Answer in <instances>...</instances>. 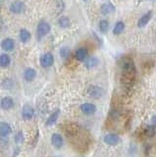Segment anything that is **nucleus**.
Here are the masks:
<instances>
[{
  "label": "nucleus",
  "mask_w": 156,
  "mask_h": 157,
  "mask_svg": "<svg viewBox=\"0 0 156 157\" xmlns=\"http://www.w3.org/2000/svg\"><path fill=\"white\" fill-rule=\"evenodd\" d=\"M121 83L126 87H131L136 78V68L134 60L131 57L121 59Z\"/></svg>",
  "instance_id": "1"
},
{
  "label": "nucleus",
  "mask_w": 156,
  "mask_h": 157,
  "mask_svg": "<svg viewBox=\"0 0 156 157\" xmlns=\"http://www.w3.org/2000/svg\"><path fill=\"white\" fill-rule=\"evenodd\" d=\"M50 31H51V27L47 22H45V21L40 22V24L37 25V28H36V37H37V39L43 38L50 33Z\"/></svg>",
  "instance_id": "2"
},
{
  "label": "nucleus",
  "mask_w": 156,
  "mask_h": 157,
  "mask_svg": "<svg viewBox=\"0 0 156 157\" xmlns=\"http://www.w3.org/2000/svg\"><path fill=\"white\" fill-rule=\"evenodd\" d=\"M86 93L91 98H94V99H99V98H101L102 96L104 95V90H103V88H101L100 86L91 85V86H89V87H87Z\"/></svg>",
  "instance_id": "3"
},
{
  "label": "nucleus",
  "mask_w": 156,
  "mask_h": 157,
  "mask_svg": "<svg viewBox=\"0 0 156 157\" xmlns=\"http://www.w3.org/2000/svg\"><path fill=\"white\" fill-rule=\"evenodd\" d=\"M40 63L42 68H44V69L49 68L53 65V63H54V57H53V55L50 52H46L40 56Z\"/></svg>",
  "instance_id": "4"
},
{
  "label": "nucleus",
  "mask_w": 156,
  "mask_h": 157,
  "mask_svg": "<svg viewBox=\"0 0 156 157\" xmlns=\"http://www.w3.org/2000/svg\"><path fill=\"white\" fill-rule=\"evenodd\" d=\"M35 115V109L30 104H25L22 108V118L24 120H31Z\"/></svg>",
  "instance_id": "5"
},
{
  "label": "nucleus",
  "mask_w": 156,
  "mask_h": 157,
  "mask_svg": "<svg viewBox=\"0 0 156 157\" xmlns=\"http://www.w3.org/2000/svg\"><path fill=\"white\" fill-rule=\"evenodd\" d=\"M152 15H153V12L151 11V10H149L148 12H146L145 14H143V16L139 18V22H138V28H139V29L144 28L146 25L150 22L151 18H152Z\"/></svg>",
  "instance_id": "6"
},
{
  "label": "nucleus",
  "mask_w": 156,
  "mask_h": 157,
  "mask_svg": "<svg viewBox=\"0 0 156 157\" xmlns=\"http://www.w3.org/2000/svg\"><path fill=\"white\" fill-rule=\"evenodd\" d=\"M10 12L13 14H21L25 9V4L22 1H14L10 4Z\"/></svg>",
  "instance_id": "7"
},
{
  "label": "nucleus",
  "mask_w": 156,
  "mask_h": 157,
  "mask_svg": "<svg viewBox=\"0 0 156 157\" xmlns=\"http://www.w3.org/2000/svg\"><path fill=\"white\" fill-rule=\"evenodd\" d=\"M80 108L85 115H92L96 112V106L92 103H82Z\"/></svg>",
  "instance_id": "8"
},
{
  "label": "nucleus",
  "mask_w": 156,
  "mask_h": 157,
  "mask_svg": "<svg viewBox=\"0 0 156 157\" xmlns=\"http://www.w3.org/2000/svg\"><path fill=\"white\" fill-rule=\"evenodd\" d=\"M103 141L108 145H116V144H119L120 136L116 134H108L104 136Z\"/></svg>",
  "instance_id": "9"
},
{
  "label": "nucleus",
  "mask_w": 156,
  "mask_h": 157,
  "mask_svg": "<svg viewBox=\"0 0 156 157\" xmlns=\"http://www.w3.org/2000/svg\"><path fill=\"white\" fill-rule=\"evenodd\" d=\"M1 47L4 51L6 52H10L12 51L14 47H15V41L13 40L12 38L10 37H7V38H4L2 42H1Z\"/></svg>",
  "instance_id": "10"
},
{
  "label": "nucleus",
  "mask_w": 156,
  "mask_h": 157,
  "mask_svg": "<svg viewBox=\"0 0 156 157\" xmlns=\"http://www.w3.org/2000/svg\"><path fill=\"white\" fill-rule=\"evenodd\" d=\"M100 12L102 15H110L115 12V6L112 3H103L100 6Z\"/></svg>",
  "instance_id": "11"
},
{
  "label": "nucleus",
  "mask_w": 156,
  "mask_h": 157,
  "mask_svg": "<svg viewBox=\"0 0 156 157\" xmlns=\"http://www.w3.org/2000/svg\"><path fill=\"white\" fill-rule=\"evenodd\" d=\"M36 72L35 69L32 68H27L25 71H24V78L25 81L28 82H31L36 78Z\"/></svg>",
  "instance_id": "12"
},
{
  "label": "nucleus",
  "mask_w": 156,
  "mask_h": 157,
  "mask_svg": "<svg viewBox=\"0 0 156 157\" xmlns=\"http://www.w3.org/2000/svg\"><path fill=\"white\" fill-rule=\"evenodd\" d=\"M12 132V128L11 126L6 122H1L0 124V135L2 137H6L8 136H10Z\"/></svg>",
  "instance_id": "13"
},
{
  "label": "nucleus",
  "mask_w": 156,
  "mask_h": 157,
  "mask_svg": "<svg viewBox=\"0 0 156 157\" xmlns=\"http://www.w3.org/2000/svg\"><path fill=\"white\" fill-rule=\"evenodd\" d=\"M51 144L55 148L59 149L63 146V137L59 134H53L51 136Z\"/></svg>",
  "instance_id": "14"
},
{
  "label": "nucleus",
  "mask_w": 156,
  "mask_h": 157,
  "mask_svg": "<svg viewBox=\"0 0 156 157\" xmlns=\"http://www.w3.org/2000/svg\"><path fill=\"white\" fill-rule=\"evenodd\" d=\"M14 106V100L10 96H5L1 99V108L3 110H10Z\"/></svg>",
  "instance_id": "15"
},
{
  "label": "nucleus",
  "mask_w": 156,
  "mask_h": 157,
  "mask_svg": "<svg viewBox=\"0 0 156 157\" xmlns=\"http://www.w3.org/2000/svg\"><path fill=\"white\" fill-rule=\"evenodd\" d=\"M75 57L78 61L84 62L86 60V58L87 57V50L84 47H81L79 49H77L75 52Z\"/></svg>",
  "instance_id": "16"
},
{
  "label": "nucleus",
  "mask_w": 156,
  "mask_h": 157,
  "mask_svg": "<svg viewBox=\"0 0 156 157\" xmlns=\"http://www.w3.org/2000/svg\"><path fill=\"white\" fill-rule=\"evenodd\" d=\"M59 115H60V110L59 109L55 110L49 117H48V119L45 122V125L48 126V127L54 125L56 123V121H57V119H58V117H59Z\"/></svg>",
  "instance_id": "17"
},
{
  "label": "nucleus",
  "mask_w": 156,
  "mask_h": 157,
  "mask_svg": "<svg viewBox=\"0 0 156 157\" xmlns=\"http://www.w3.org/2000/svg\"><path fill=\"white\" fill-rule=\"evenodd\" d=\"M98 64H99V59L97 58V57H94V56H92L90 58H89L86 61V64H85V66L87 68V69H93V68H96L97 66H98Z\"/></svg>",
  "instance_id": "18"
},
{
  "label": "nucleus",
  "mask_w": 156,
  "mask_h": 157,
  "mask_svg": "<svg viewBox=\"0 0 156 157\" xmlns=\"http://www.w3.org/2000/svg\"><path fill=\"white\" fill-rule=\"evenodd\" d=\"M19 37H20L21 42L27 43L31 38V33L27 29H21L20 33H19Z\"/></svg>",
  "instance_id": "19"
},
{
  "label": "nucleus",
  "mask_w": 156,
  "mask_h": 157,
  "mask_svg": "<svg viewBox=\"0 0 156 157\" xmlns=\"http://www.w3.org/2000/svg\"><path fill=\"white\" fill-rule=\"evenodd\" d=\"M80 130V127L79 125L77 124H74V123H71V124H68L67 127H66V132L68 135H71V136H74L76 134H78V132Z\"/></svg>",
  "instance_id": "20"
},
{
  "label": "nucleus",
  "mask_w": 156,
  "mask_h": 157,
  "mask_svg": "<svg viewBox=\"0 0 156 157\" xmlns=\"http://www.w3.org/2000/svg\"><path fill=\"white\" fill-rule=\"evenodd\" d=\"M58 26L61 29H68L71 26V20L66 16H62L58 19Z\"/></svg>",
  "instance_id": "21"
},
{
  "label": "nucleus",
  "mask_w": 156,
  "mask_h": 157,
  "mask_svg": "<svg viewBox=\"0 0 156 157\" xmlns=\"http://www.w3.org/2000/svg\"><path fill=\"white\" fill-rule=\"evenodd\" d=\"M11 64V58L8 54H1L0 56V65L2 68H7Z\"/></svg>",
  "instance_id": "22"
},
{
  "label": "nucleus",
  "mask_w": 156,
  "mask_h": 157,
  "mask_svg": "<svg viewBox=\"0 0 156 157\" xmlns=\"http://www.w3.org/2000/svg\"><path fill=\"white\" fill-rule=\"evenodd\" d=\"M124 29H125V24L122 21H119L115 24L114 29H113V33L115 36H119V34H121L124 32Z\"/></svg>",
  "instance_id": "23"
},
{
  "label": "nucleus",
  "mask_w": 156,
  "mask_h": 157,
  "mask_svg": "<svg viewBox=\"0 0 156 157\" xmlns=\"http://www.w3.org/2000/svg\"><path fill=\"white\" fill-rule=\"evenodd\" d=\"M1 86L4 90H12L14 87V82H13V80H11V78H4V80H2Z\"/></svg>",
  "instance_id": "24"
},
{
  "label": "nucleus",
  "mask_w": 156,
  "mask_h": 157,
  "mask_svg": "<svg viewBox=\"0 0 156 157\" xmlns=\"http://www.w3.org/2000/svg\"><path fill=\"white\" fill-rule=\"evenodd\" d=\"M99 29H100V32L102 33H106L107 31H108V29H109V23L107 20H101V21L99 22Z\"/></svg>",
  "instance_id": "25"
},
{
  "label": "nucleus",
  "mask_w": 156,
  "mask_h": 157,
  "mask_svg": "<svg viewBox=\"0 0 156 157\" xmlns=\"http://www.w3.org/2000/svg\"><path fill=\"white\" fill-rule=\"evenodd\" d=\"M70 53H71L70 49L68 48L67 46H64V47H62L60 49V56H61L62 59H67L68 57L70 56Z\"/></svg>",
  "instance_id": "26"
},
{
  "label": "nucleus",
  "mask_w": 156,
  "mask_h": 157,
  "mask_svg": "<svg viewBox=\"0 0 156 157\" xmlns=\"http://www.w3.org/2000/svg\"><path fill=\"white\" fill-rule=\"evenodd\" d=\"M24 140H25V136H24V134H23V132H18L17 134L15 135V141H16V144H23Z\"/></svg>",
  "instance_id": "27"
},
{
  "label": "nucleus",
  "mask_w": 156,
  "mask_h": 157,
  "mask_svg": "<svg viewBox=\"0 0 156 157\" xmlns=\"http://www.w3.org/2000/svg\"><path fill=\"white\" fill-rule=\"evenodd\" d=\"M156 132V129L153 127V126H150L148 127L147 129L145 130V135L146 136H154V134Z\"/></svg>",
  "instance_id": "28"
},
{
  "label": "nucleus",
  "mask_w": 156,
  "mask_h": 157,
  "mask_svg": "<svg viewBox=\"0 0 156 157\" xmlns=\"http://www.w3.org/2000/svg\"><path fill=\"white\" fill-rule=\"evenodd\" d=\"M151 123H152L153 126H156V115H154L152 118H151Z\"/></svg>",
  "instance_id": "29"
},
{
  "label": "nucleus",
  "mask_w": 156,
  "mask_h": 157,
  "mask_svg": "<svg viewBox=\"0 0 156 157\" xmlns=\"http://www.w3.org/2000/svg\"><path fill=\"white\" fill-rule=\"evenodd\" d=\"M84 1H89V0H84Z\"/></svg>",
  "instance_id": "30"
}]
</instances>
